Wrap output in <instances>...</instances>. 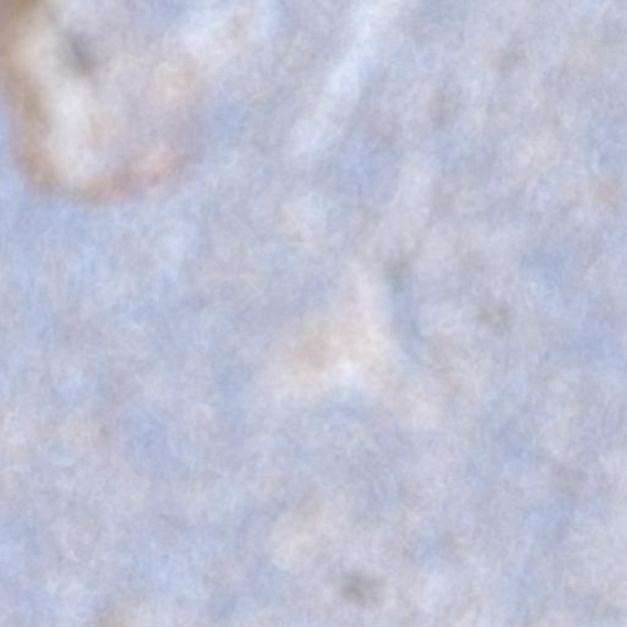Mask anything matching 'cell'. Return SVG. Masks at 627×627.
Here are the masks:
<instances>
[{"label": "cell", "mask_w": 627, "mask_h": 627, "mask_svg": "<svg viewBox=\"0 0 627 627\" xmlns=\"http://www.w3.org/2000/svg\"><path fill=\"white\" fill-rule=\"evenodd\" d=\"M396 121H380V123H377V134L380 136L381 141H385V143H389V140L392 141L394 140V136H396Z\"/></svg>", "instance_id": "cell-2"}, {"label": "cell", "mask_w": 627, "mask_h": 627, "mask_svg": "<svg viewBox=\"0 0 627 627\" xmlns=\"http://www.w3.org/2000/svg\"><path fill=\"white\" fill-rule=\"evenodd\" d=\"M454 102L447 93H439L430 104V117L435 126H444L454 117Z\"/></svg>", "instance_id": "cell-1"}]
</instances>
